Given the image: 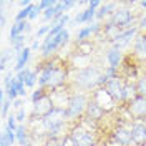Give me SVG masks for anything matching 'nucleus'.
Listing matches in <instances>:
<instances>
[{
	"instance_id": "f257e3e1",
	"label": "nucleus",
	"mask_w": 146,
	"mask_h": 146,
	"mask_svg": "<svg viewBox=\"0 0 146 146\" xmlns=\"http://www.w3.org/2000/svg\"><path fill=\"white\" fill-rule=\"evenodd\" d=\"M105 70L98 65H88L73 73L72 82L80 91H90L100 88V80L103 76Z\"/></svg>"
},
{
	"instance_id": "f03ea898",
	"label": "nucleus",
	"mask_w": 146,
	"mask_h": 146,
	"mask_svg": "<svg viewBox=\"0 0 146 146\" xmlns=\"http://www.w3.org/2000/svg\"><path fill=\"white\" fill-rule=\"evenodd\" d=\"M90 103V95L85 91H75L68 96V103L65 106V115L68 121L76 123L78 119H82L85 116L86 106Z\"/></svg>"
},
{
	"instance_id": "7ed1b4c3",
	"label": "nucleus",
	"mask_w": 146,
	"mask_h": 146,
	"mask_svg": "<svg viewBox=\"0 0 146 146\" xmlns=\"http://www.w3.org/2000/svg\"><path fill=\"white\" fill-rule=\"evenodd\" d=\"M68 138L72 139L75 146H95L98 145V138H96V131H91L86 126H83L82 123H75L70 131H68Z\"/></svg>"
},
{
	"instance_id": "20e7f679",
	"label": "nucleus",
	"mask_w": 146,
	"mask_h": 146,
	"mask_svg": "<svg viewBox=\"0 0 146 146\" xmlns=\"http://www.w3.org/2000/svg\"><path fill=\"white\" fill-rule=\"evenodd\" d=\"M68 76H70V72H68V66H66V65L65 63H55L53 70L50 72V78H48V83H46L45 90L48 91V93L58 91L62 86L66 85Z\"/></svg>"
},
{
	"instance_id": "39448f33",
	"label": "nucleus",
	"mask_w": 146,
	"mask_h": 146,
	"mask_svg": "<svg viewBox=\"0 0 146 146\" xmlns=\"http://www.w3.org/2000/svg\"><path fill=\"white\" fill-rule=\"evenodd\" d=\"M68 40H70V32H68L66 28H65L63 32H60L56 36H53V38L45 36V40H43V43H42V48H40L42 58H50L56 50L63 48V46L68 43Z\"/></svg>"
},
{
	"instance_id": "423d86ee",
	"label": "nucleus",
	"mask_w": 146,
	"mask_h": 146,
	"mask_svg": "<svg viewBox=\"0 0 146 146\" xmlns=\"http://www.w3.org/2000/svg\"><path fill=\"white\" fill-rule=\"evenodd\" d=\"M56 105H55V100L50 93H46L45 96H42L38 101L33 103V108H32V115L30 118L32 119H38V121H43L45 118H48L52 113L55 111Z\"/></svg>"
},
{
	"instance_id": "0eeeda50",
	"label": "nucleus",
	"mask_w": 146,
	"mask_h": 146,
	"mask_svg": "<svg viewBox=\"0 0 146 146\" xmlns=\"http://www.w3.org/2000/svg\"><path fill=\"white\" fill-rule=\"evenodd\" d=\"M110 22H113L115 25H118L121 30H126V28H133V27H138V22L135 20V15L129 7L126 5H118V9L113 12V15L108 18Z\"/></svg>"
},
{
	"instance_id": "6e6552de",
	"label": "nucleus",
	"mask_w": 146,
	"mask_h": 146,
	"mask_svg": "<svg viewBox=\"0 0 146 146\" xmlns=\"http://www.w3.org/2000/svg\"><path fill=\"white\" fill-rule=\"evenodd\" d=\"M125 111L128 113L129 121H145L146 119V98L145 96H136L135 100L123 105Z\"/></svg>"
},
{
	"instance_id": "1a4fd4ad",
	"label": "nucleus",
	"mask_w": 146,
	"mask_h": 146,
	"mask_svg": "<svg viewBox=\"0 0 146 146\" xmlns=\"http://www.w3.org/2000/svg\"><path fill=\"white\" fill-rule=\"evenodd\" d=\"M103 88L106 90V93L113 100L116 101V105H123V88H125V78L123 76L116 75V76L110 78L108 83Z\"/></svg>"
},
{
	"instance_id": "9d476101",
	"label": "nucleus",
	"mask_w": 146,
	"mask_h": 146,
	"mask_svg": "<svg viewBox=\"0 0 146 146\" xmlns=\"http://www.w3.org/2000/svg\"><path fill=\"white\" fill-rule=\"evenodd\" d=\"M111 139H113L118 146H133L131 131H129L128 126H125V123H119L118 126L113 128V131H111Z\"/></svg>"
},
{
	"instance_id": "9b49d317",
	"label": "nucleus",
	"mask_w": 146,
	"mask_h": 146,
	"mask_svg": "<svg viewBox=\"0 0 146 146\" xmlns=\"http://www.w3.org/2000/svg\"><path fill=\"white\" fill-rule=\"evenodd\" d=\"M101 7L100 0H93V2H88V9L83 10V12H78V15L73 18L75 25H83V23H91L93 18H96V10Z\"/></svg>"
},
{
	"instance_id": "f8f14e48",
	"label": "nucleus",
	"mask_w": 146,
	"mask_h": 146,
	"mask_svg": "<svg viewBox=\"0 0 146 146\" xmlns=\"http://www.w3.org/2000/svg\"><path fill=\"white\" fill-rule=\"evenodd\" d=\"M131 56L138 63H146V33H139L131 45Z\"/></svg>"
},
{
	"instance_id": "ddd939ff",
	"label": "nucleus",
	"mask_w": 146,
	"mask_h": 146,
	"mask_svg": "<svg viewBox=\"0 0 146 146\" xmlns=\"http://www.w3.org/2000/svg\"><path fill=\"white\" fill-rule=\"evenodd\" d=\"M138 32H139V28H138V27L123 30V32L118 35L116 42H115V43H111V46H113V48H116V50H123V48L129 46L133 42H135V38L138 36Z\"/></svg>"
},
{
	"instance_id": "4468645a",
	"label": "nucleus",
	"mask_w": 146,
	"mask_h": 146,
	"mask_svg": "<svg viewBox=\"0 0 146 146\" xmlns=\"http://www.w3.org/2000/svg\"><path fill=\"white\" fill-rule=\"evenodd\" d=\"M129 131L133 146H141L146 143V123L145 121H129Z\"/></svg>"
},
{
	"instance_id": "2eb2a0df",
	"label": "nucleus",
	"mask_w": 146,
	"mask_h": 146,
	"mask_svg": "<svg viewBox=\"0 0 146 146\" xmlns=\"http://www.w3.org/2000/svg\"><path fill=\"white\" fill-rule=\"evenodd\" d=\"M106 115H108V113L101 108L96 101H93L90 98V103H88L86 111H85V118H90V119H93V121H96V123H100L101 119H105Z\"/></svg>"
},
{
	"instance_id": "dca6fc26",
	"label": "nucleus",
	"mask_w": 146,
	"mask_h": 146,
	"mask_svg": "<svg viewBox=\"0 0 146 146\" xmlns=\"http://www.w3.org/2000/svg\"><path fill=\"white\" fill-rule=\"evenodd\" d=\"M105 60H106V65H108L110 68L118 70L119 66L123 65V52L110 46L108 50H106V53H105Z\"/></svg>"
},
{
	"instance_id": "f3484780",
	"label": "nucleus",
	"mask_w": 146,
	"mask_h": 146,
	"mask_svg": "<svg viewBox=\"0 0 146 146\" xmlns=\"http://www.w3.org/2000/svg\"><path fill=\"white\" fill-rule=\"evenodd\" d=\"M101 32H103V35H105V40L111 45V43H115V42H116L118 35L123 32V30H121L118 25H115L113 22L106 20V22L103 23V27H101Z\"/></svg>"
},
{
	"instance_id": "a211bd4d",
	"label": "nucleus",
	"mask_w": 146,
	"mask_h": 146,
	"mask_svg": "<svg viewBox=\"0 0 146 146\" xmlns=\"http://www.w3.org/2000/svg\"><path fill=\"white\" fill-rule=\"evenodd\" d=\"M101 27H103V23H101V22H96V23H91L88 27L80 28V30L76 32V42H85V40H88L91 35L101 32Z\"/></svg>"
},
{
	"instance_id": "6ab92c4d",
	"label": "nucleus",
	"mask_w": 146,
	"mask_h": 146,
	"mask_svg": "<svg viewBox=\"0 0 146 146\" xmlns=\"http://www.w3.org/2000/svg\"><path fill=\"white\" fill-rule=\"evenodd\" d=\"M118 9V3L116 2H108V3H101V7L96 10V18L103 22L105 18H110L113 15V12Z\"/></svg>"
},
{
	"instance_id": "aec40b11",
	"label": "nucleus",
	"mask_w": 146,
	"mask_h": 146,
	"mask_svg": "<svg viewBox=\"0 0 146 146\" xmlns=\"http://www.w3.org/2000/svg\"><path fill=\"white\" fill-rule=\"evenodd\" d=\"M30 55H32V48L27 46V48H25V50L17 56L15 65H13V72L18 73V72H22V70H25V68H27V63H28V60H30Z\"/></svg>"
},
{
	"instance_id": "412c9836",
	"label": "nucleus",
	"mask_w": 146,
	"mask_h": 146,
	"mask_svg": "<svg viewBox=\"0 0 146 146\" xmlns=\"http://www.w3.org/2000/svg\"><path fill=\"white\" fill-rule=\"evenodd\" d=\"M138 96L136 93V85L135 82H131V80H125V88H123V105H126L129 103L131 100H135ZM121 105V106H123Z\"/></svg>"
},
{
	"instance_id": "4be33fe9",
	"label": "nucleus",
	"mask_w": 146,
	"mask_h": 146,
	"mask_svg": "<svg viewBox=\"0 0 146 146\" xmlns=\"http://www.w3.org/2000/svg\"><path fill=\"white\" fill-rule=\"evenodd\" d=\"M15 135H17V143L20 146H32V136H30V131L25 128V125H18Z\"/></svg>"
},
{
	"instance_id": "5701e85b",
	"label": "nucleus",
	"mask_w": 146,
	"mask_h": 146,
	"mask_svg": "<svg viewBox=\"0 0 146 146\" xmlns=\"http://www.w3.org/2000/svg\"><path fill=\"white\" fill-rule=\"evenodd\" d=\"M135 85H136V93L138 96H145L146 98V76H139L136 82H135Z\"/></svg>"
},
{
	"instance_id": "b1692460",
	"label": "nucleus",
	"mask_w": 146,
	"mask_h": 146,
	"mask_svg": "<svg viewBox=\"0 0 146 146\" xmlns=\"http://www.w3.org/2000/svg\"><path fill=\"white\" fill-rule=\"evenodd\" d=\"M38 78H40V73L36 72V70H32V73L28 75V78H27L25 86H27V88H35L36 83H38Z\"/></svg>"
},
{
	"instance_id": "393cba45",
	"label": "nucleus",
	"mask_w": 146,
	"mask_h": 146,
	"mask_svg": "<svg viewBox=\"0 0 146 146\" xmlns=\"http://www.w3.org/2000/svg\"><path fill=\"white\" fill-rule=\"evenodd\" d=\"M17 123L18 121L15 118V113H10L9 116H7V128H9L10 131H17V128H18Z\"/></svg>"
},
{
	"instance_id": "a878e982",
	"label": "nucleus",
	"mask_w": 146,
	"mask_h": 146,
	"mask_svg": "<svg viewBox=\"0 0 146 146\" xmlns=\"http://www.w3.org/2000/svg\"><path fill=\"white\" fill-rule=\"evenodd\" d=\"M50 30H52V23H50V25H42V27L36 30L35 38L38 40V38H42V36H46L48 33H50Z\"/></svg>"
},
{
	"instance_id": "bb28decb",
	"label": "nucleus",
	"mask_w": 146,
	"mask_h": 146,
	"mask_svg": "<svg viewBox=\"0 0 146 146\" xmlns=\"http://www.w3.org/2000/svg\"><path fill=\"white\" fill-rule=\"evenodd\" d=\"M46 93H48V91H46L45 88H40V86H38V88H36V90L33 91V93H32V103L38 101L40 98H42V96H45Z\"/></svg>"
},
{
	"instance_id": "cd10ccee",
	"label": "nucleus",
	"mask_w": 146,
	"mask_h": 146,
	"mask_svg": "<svg viewBox=\"0 0 146 146\" xmlns=\"http://www.w3.org/2000/svg\"><path fill=\"white\" fill-rule=\"evenodd\" d=\"M2 116H9V110L12 108V101L9 98H2Z\"/></svg>"
},
{
	"instance_id": "c85d7f7f",
	"label": "nucleus",
	"mask_w": 146,
	"mask_h": 146,
	"mask_svg": "<svg viewBox=\"0 0 146 146\" xmlns=\"http://www.w3.org/2000/svg\"><path fill=\"white\" fill-rule=\"evenodd\" d=\"M30 73H32V70H30V68H25V70H22V72L15 73V76H17L18 82L27 83V78H28V75H30Z\"/></svg>"
},
{
	"instance_id": "c756f323",
	"label": "nucleus",
	"mask_w": 146,
	"mask_h": 146,
	"mask_svg": "<svg viewBox=\"0 0 146 146\" xmlns=\"http://www.w3.org/2000/svg\"><path fill=\"white\" fill-rule=\"evenodd\" d=\"M9 50H2V62H0V70L2 72H5V68H7V63H9Z\"/></svg>"
},
{
	"instance_id": "7c9ffc66",
	"label": "nucleus",
	"mask_w": 146,
	"mask_h": 146,
	"mask_svg": "<svg viewBox=\"0 0 146 146\" xmlns=\"http://www.w3.org/2000/svg\"><path fill=\"white\" fill-rule=\"evenodd\" d=\"M15 118H17L18 125H23V121L27 119V111H25V108L17 110V113H15Z\"/></svg>"
},
{
	"instance_id": "2f4dec72",
	"label": "nucleus",
	"mask_w": 146,
	"mask_h": 146,
	"mask_svg": "<svg viewBox=\"0 0 146 146\" xmlns=\"http://www.w3.org/2000/svg\"><path fill=\"white\" fill-rule=\"evenodd\" d=\"M55 3V0H42V2H38V7L42 9V12H45L46 9H50V7H53Z\"/></svg>"
},
{
	"instance_id": "473e14b6",
	"label": "nucleus",
	"mask_w": 146,
	"mask_h": 146,
	"mask_svg": "<svg viewBox=\"0 0 146 146\" xmlns=\"http://www.w3.org/2000/svg\"><path fill=\"white\" fill-rule=\"evenodd\" d=\"M17 90H18V98H25L27 96V86H25V83H22V82H18L17 80Z\"/></svg>"
},
{
	"instance_id": "72a5a7b5",
	"label": "nucleus",
	"mask_w": 146,
	"mask_h": 146,
	"mask_svg": "<svg viewBox=\"0 0 146 146\" xmlns=\"http://www.w3.org/2000/svg\"><path fill=\"white\" fill-rule=\"evenodd\" d=\"M42 13V9L38 7V3H35L33 5V9H32V13H30V17H28V22H32V20H35L38 15Z\"/></svg>"
},
{
	"instance_id": "f704fd0d",
	"label": "nucleus",
	"mask_w": 146,
	"mask_h": 146,
	"mask_svg": "<svg viewBox=\"0 0 146 146\" xmlns=\"http://www.w3.org/2000/svg\"><path fill=\"white\" fill-rule=\"evenodd\" d=\"M12 145V141H10V138L5 135V133H2V136H0V146H10Z\"/></svg>"
},
{
	"instance_id": "c9c22d12",
	"label": "nucleus",
	"mask_w": 146,
	"mask_h": 146,
	"mask_svg": "<svg viewBox=\"0 0 146 146\" xmlns=\"http://www.w3.org/2000/svg\"><path fill=\"white\" fill-rule=\"evenodd\" d=\"M12 106H13V108H17V110L23 108V98H17L15 101H12Z\"/></svg>"
},
{
	"instance_id": "e433bc0d",
	"label": "nucleus",
	"mask_w": 146,
	"mask_h": 146,
	"mask_svg": "<svg viewBox=\"0 0 146 146\" xmlns=\"http://www.w3.org/2000/svg\"><path fill=\"white\" fill-rule=\"evenodd\" d=\"M30 48H32V52H36V50H38V48H42V43H40V42H38V40H33V42H32V45H30Z\"/></svg>"
},
{
	"instance_id": "4c0bfd02",
	"label": "nucleus",
	"mask_w": 146,
	"mask_h": 146,
	"mask_svg": "<svg viewBox=\"0 0 146 146\" xmlns=\"http://www.w3.org/2000/svg\"><path fill=\"white\" fill-rule=\"evenodd\" d=\"M0 27H2V28L7 27V17H5V12H2V13H0Z\"/></svg>"
},
{
	"instance_id": "58836bf2",
	"label": "nucleus",
	"mask_w": 146,
	"mask_h": 146,
	"mask_svg": "<svg viewBox=\"0 0 146 146\" xmlns=\"http://www.w3.org/2000/svg\"><path fill=\"white\" fill-rule=\"evenodd\" d=\"M18 5H20L22 9H27V7L32 5V2H30V0H20V2H18Z\"/></svg>"
},
{
	"instance_id": "ea45409f",
	"label": "nucleus",
	"mask_w": 146,
	"mask_h": 146,
	"mask_svg": "<svg viewBox=\"0 0 146 146\" xmlns=\"http://www.w3.org/2000/svg\"><path fill=\"white\" fill-rule=\"evenodd\" d=\"M63 2H65V10H70L72 7H75V5H76L75 2H72V0H63Z\"/></svg>"
},
{
	"instance_id": "a19ab883",
	"label": "nucleus",
	"mask_w": 146,
	"mask_h": 146,
	"mask_svg": "<svg viewBox=\"0 0 146 146\" xmlns=\"http://www.w3.org/2000/svg\"><path fill=\"white\" fill-rule=\"evenodd\" d=\"M138 5H139L141 9L145 10V13H146V0H141V2H138Z\"/></svg>"
},
{
	"instance_id": "79ce46f5",
	"label": "nucleus",
	"mask_w": 146,
	"mask_h": 146,
	"mask_svg": "<svg viewBox=\"0 0 146 146\" xmlns=\"http://www.w3.org/2000/svg\"><path fill=\"white\" fill-rule=\"evenodd\" d=\"M143 76H146V66H145V70H143Z\"/></svg>"
},
{
	"instance_id": "37998d69",
	"label": "nucleus",
	"mask_w": 146,
	"mask_h": 146,
	"mask_svg": "<svg viewBox=\"0 0 146 146\" xmlns=\"http://www.w3.org/2000/svg\"><path fill=\"white\" fill-rule=\"evenodd\" d=\"M95 146H105V145H100V143H98V145H95Z\"/></svg>"
},
{
	"instance_id": "c03bdc74",
	"label": "nucleus",
	"mask_w": 146,
	"mask_h": 146,
	"mask_svg": "<svg viewBox=\"0 0 146 146\" xmlns=\"http://www.w3.org/2000/svg\"><path fill=\"white\" fill-rule=\"evenodd\" d=\"M145 123H146V119H145Z\"/></svg>"
}]
</instances>
